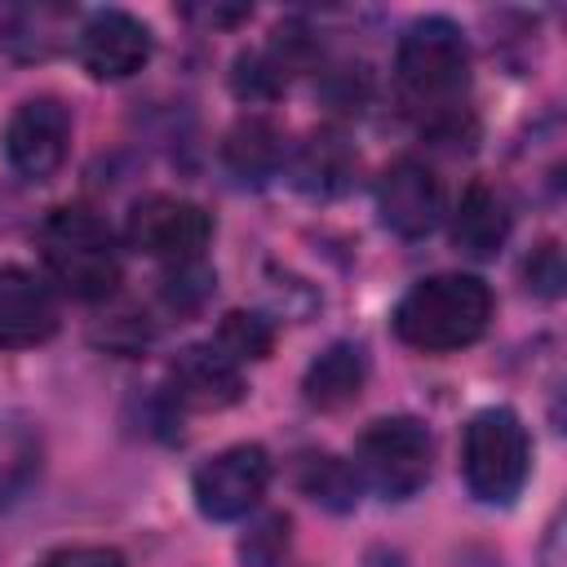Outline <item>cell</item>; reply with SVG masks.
<instances>
[{
  "label": "cell",
  "mask_w": 567,
  "mask_h": 567,
  "mask_svg": "<svg viewBox=\"0 0 567 567\" xmlns=\"http://www.w3.org/2000/svg\"><path fill=\"white\" fill-rule=\"evenodd\" d=\"M288 549V518L284 514H270L266 523H257L244 540V558L252 567H275V558Z\"/></svg>",
  "instance_id": "23"
},
{
  "label": "cell",
  "mask_w": 567,
  "mask_h": 567,
  "mask_svg": "<svg viewBox=\"0 0 567 567\" xmlns=\"http://www.w3.org/2000/svg\"><path fill=\"white\" fill-rule=\"evenodd\" d=\"M128 248H137L142 257L155 261H199L208 239H213V217L177 195H146L128 208V226H124Z\"/></svg>",
  "instance_id": "6"
},
{
  "label": "cell",
  "mask_w": 567,
  "mask_h": 567,
  "mask_svg": "<svg viewBox=\"0 0 567 567\" xmlns=\"http://www.w3.org/2000/svg\"><path fill=\"white\" fill-rule=\"evenodd\" d=\"M75 53L93 80H128L151 58V31L124 9H102L80 27Z\"/></svg>",
  "instance_id": "10"
},
{
  "label": "cell",
  "mask_w": 567,
  "mask_h": 567,
  "mask_svg": "<svg viewBox=\"0 0 567 567\" xmlns=\"http://www.w3.org/2000/svg\"><path fill=\"white\" fill-rule=\"evenodd\" d=\"M71 142V111L58 97H27L4 128V159L22 182H49Z\"/></svg>",
  "instance_id": "8"
},
{
  "label": "cell",
  "mask_w": 567,
  "mask_h": 567,
  "mask_svg": "<svg viewBox=\"0 0 567 567\" xmlns=\"http://www.w3.org/2000/svg\"><path fill=\"white\" fill-rule=\"evenodd\" d=\"M363 381H368V359H363V350L350 346V341H337V346H328V350L306 368L301 390H306V399H310L315 408L337 412V408H346V403L359 399Z\"/></svg>",
  "instance_id": "16"
},
{
  "label": "cell",
  "mask_w": 567,
  "mask_h": 567,
  "mask_svg": "<svg viewBox=\"0 0 567 567\" xmlns=\"http://www.w3.org/2000/svg\"><path fill=\"white\" fill-rule=\"evenodd\" d=\"M168 394L182 408H199V412H217L239 403L244 394V377L239 363H230L213 341L208 346H190L177 354L173 372H168Z\"/></svg>",
  "instance_id": "12"
},
{
  "label": "cell",
  "mask_w": 567,
  "mask_h": 567,
  "mask_svg": "<svg viewBox=\"0 0 567 567\" xmlns=\"http://www.w3.org/2000/svg\"><path fill=\"white\" fill-rule=\"evenodd\" d=\"M284 84H288V75L270 62V53H244L235 62V93L248 102H270Z\"/></svg>",
  "instance_id": "22"
},
{
  "label": "cell",
  "mask_w": 567,
  "mask_h": 567,
  "mask_svg": "<svg viewBox=\"0 0 567 567\" xmlns=\"http://www.w3.org/2000/svg\"><path fill=\"white\" fill-rule=\"evenodd\" d=\"M221 159H226V168H230L235 177H244V182H261V177H270V173L279 168V159H284V142H279L275 124L248 115V120H239V124L226 133Z\"/></svg>",
  "instance_id": "18"
},
{
  "label": "cell",
  "mask_w": 567,
  "mask_h": 567,
  "mask_svg": "<svg viewBox=\"0 0 567 567\" xmlns=\"http://www.w3.org/2000/svg\"><path fill=\"white\" fill-rule=\"evenodd\" d=\"M75 9L66 4H22L9 13L4 22V49L22 62H44L66 44V27H71Z\"/></svg>",
  "instance_id": "17"
},
{
  "label": "cell",
  "mask_w": 567,
  "mask_h": 567,
  "mask_svg": "<svg viewBox=\"0 0 567 567\" xmlns=\"http://www.w3.org/2000/svg\"><path fill=\"white\" fill-rule=\"evenodd\" d=\"M58 332V301L44 279L22 266L0 270V350H27Z\"/></svg>",
  "instance_id": "11"
},
{
  "label": "cell",
  "mask_w": 567,
  "mask_h": 567,
  "mask_svg": "<svg viewBox=\"0 0 567 567\" xmlns=\"http://www.w3.org/2000/svg\"><path fill=\"white\" fill-rule=\"evenodd\" d=\"M301 492L328 509H350L359 501V474H354V465L319 452V456L301 461Z\"/></svg>",
  "instance_id": "19"
},
{
  "label": "cell",
  "mask_w": 567,
  "mask_h": 567,
  "mask_svg": "<svg viewBox=\"0 0 567 567\" xmlns=\"http://www.w3.org/2000/svg\"><path fill=\"white\" fill-rule=\"evenodd\" d=\"M230 363H248V359H266L270 346H275V328L266 315L257 310H230L217 328V341H213Z\"/></svg>",
  "instance_id": "20"
},
{
  "label": "cell",
  "mask_w": 567,
  "mask_h": 567,
  "mask_svg": "<svg viewBox=\"0 0 567 567\" xmlns=\"http://www.w3.org/2000/svg\"><path fill=\"white\" fill-rule=\"evenodd\" d=\"M434 439L416 416H381L354 443V474L385 501H408L430 483Z\"/></svg>",
  "instance_id": "5"
},
{
  "label": "cell",
  "mask_w": 567,
  "mask_h": 567,
  "mask_svg": "<svg viewBox=\"0 0 567 567\" xmlns=\"http://www.w3.org/2000/svg\"><path fill=\"white\" fill-rule=\"evenodd\" d=\"M40 252L53 284L75 301H102L120 284V252L111 226L93 208H53L40 226Z\"/></svg>",
  "instance_id": "3"
},
{
  "label": "cell",
  "mask_w": 567,
  "mask_h": 567,
  "mask_svg": "<svg viewBox=\"0 0 567 567\" xmlns=\"http://www.w3.org/2000/svg\"><path fill=\"white\" fill-rule=\"evenodd\" d=\"M354 168H359V155H354V146H350L337 128L310 133V137L297 146V155H292V182H297L306 195H315V199L341 195V190L354 182Z\"/></svg>",
  "instance_id": "13"
},
{
  "label": "cell",
  "mask_w": 567,
  "mask_h": 567,
  "mask_svg": "<svg viewBox=\"0 0 567 567\" xmlns=\"http://www.w3.org/2000/svg\"><path fill=\"white\" fill-rule=\"evenodd\" d=\"M403 111L430 133H456L470 93V40L452 18H416L394 53Z\"/></svg>",
  "instance_id": "1"
},
{
  "label": "cell",
  "mask_w": 567,
  "mask_h": 567,
  "mask_svg": "<svg viewBox=\"0 0 567 567\" xmlns=\"http://www.w3.org/2000/svg\"><path fill=\"white\" fill-rule=\"evenodd\" d=\"M532 470V439L514 408H483L470 416L461 439V474L474 501L509 505Z\"/></svg>",
  "instance_id": "4"
},
{
  "label": "cell",
  "mask_w": 567,
  "mask_h": 567,
  "mask_svg": "<svg viewBox=\"0 0 567 567\" xmlns=\"http://www.w3.org/2000/svg\"><path fill=\"white\" fill-rule=\"evenodd\" d=\"M527 288H536L540 297H558L563 292V252L558 244H540L532 257H527Z\"/></svg>",
  "instance_id": "24"
},
{
  "label": "cell",
  "mask_w": 567,
  "mask_h": 567,
  "mask_svg": "<svg viewBox=\"0 0 567 567\" xmlns=\"http://www.w3.org/2000/svg\"><path fill=\"white\" fill-rule=\"evenodd\" d=\"M540 567H567V558H563V514L549 523V536L540 545Z\"/></svg>",
  "instance_id": "26"
},
{
  "label": "cell",
  "mask_w": 567,
  "mask_h": 567,
  "mask_svg": "<svg viewBox=\"0 0 567 567\" xmlns=\"http://www.w3.org/2000/svg\"><path fill=\"white\" fill-rule=\"evenodd\" d=\"M213 284L217 275L204 266V261H182L173 266V275L164 279V301L173 310H199L208 297H213Z\"/></svg>",
  "instance_id": "21"
},
{
  "label": "cell",
  "mask_w": 567,
  "mask_h": 567,
  "mask_svg": "<svg viewBox=\"0 0 567 567\" xmlns=\"http://www.w3.org/2000/svg\"><path fill=\"white\" fill-rule=\"evenodd\" d=\"M44 465L40 425L22 412H0V505H18Z\"/></svg>",
  "instance_id": "15"
},
{
  "label": "cell",
  "mask_w": 567,
  "mask_h": 567,
  "mask_svg": "<svg viewBox=\"0 0 567 567\" xmlns=\"http://www.w3.org/2000/svg\"><path fill=\"white\" fill-rule=\"evenodd\" d=\"M377 213L399 239H425L443 217V186L430 164L394 159L377 182Z\"/></svg>",
  "instance_id": "9"
},
{
  "label": "cell",
  "mask_w": 567,
  "mask_h": 567,
  "mask_svg": "<svg viewBox=\"0 0 567 567\" xmlns=\"http://www.w3.org/2000/svg\"><path fill=\"white\" fill-rule=\"evenodd\" d=\"M492 323V288L478 275L416 279L394 306V337L425 354L474 346Z\"/></svg>",
  "instance_id": "2"
},
{
  "label": "cell",
  "mask_w": 567,
  "mask_h": 567,
  "mask_svg": "<svg viewBox=\"0 0 567 567\" xmlns=\"http://www.w3.org/2000/svg\"><path fill=\"white\" fill-rule=\"evenodd\" d=\"M266 483H270V456H266V447L235 443V447L208 456L195 470L190 492H195V505H199L204 518L235 523V518H244V514L257 509V501L266 496Z\"/></svg>",
  "instance_id": "7"
},
{
  "label": "cell",
  "mask_w": 567,
  "mask_h": 567,
  "mask_svg": "<svg viewBox=\"0 0 567 567\" xmlns=\"http://www.w3.org/2000/svg\"><path fill=\"white\" fill-rule=\"evenodd\" d=\"M505 239H509V208H505V199L492 186L474 182L461 195L456 213H452V244L465 257H478L483 261V257H496Z\"/></svg>",
  "instance_id": "14"
},
{
  "label": "cell",
  "mask_w": 567,
  "mask_h": 567,
  "mask_svg": "<svg viewBox=\"0 0 567 567\" xmlns=\"http://www.w3.org/2000/svg\"><path fill=\"white\" fill-rule=\"evenodd\" d=\"M40 567H128V563L120 549H106V545H71L49 554Z\"/></svg>",
  "instance_id": "25"
}]
</instances>
